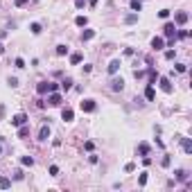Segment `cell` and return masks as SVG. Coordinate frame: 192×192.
Here are the masks:
<instances>
[{"label": "cell", "instance_id": "cell-1", "mask_svg": "<svg viewBox=\"0 0 192 192\" xmlns=\"http://www.w3.org/2000/svg\"><path fill=\"white\" fill-rule=\"evenodd\" d=\"M79 109H81L84 113H93V111L97 109V104H95V100H84V102L79 104Z\"/></svg>", "mask_w": 192, "mask_h": 192}, {"label": "cell", "instance_id": "cell-2", "mask_svg": "<svg viewBox=\"0 0 192 192\" xmlns=\"http://www.w3.org/2000/svg\"><path fill=\"white\" fill-rule=\"evenodd\" d=\"M27 113H16L14 118H11V127H20V124H27Z\"/></svg>", "mask_w": 192, "mask_h": 192}, {"label": "cell", "instance_id": "cell-3", "mask_svg": "<svg viewBox=\"0 0 192 192\" xmlns=\"http://www.w3.org/2000/svg\"><path fill=\"white\" fill-rule=\"evenodd\" d=\"M158 84H161V90H163V93H172V90H174L170 77H158Z\"/></svg>", "mask_w": 192, "mask_h": 192}, {"label": "cell", "instance_id": "cell-4", "mask_svg": "<svg viewBox=\"0 0 192 192\" xmlns=\"http://www.w3.org/2000/svg\"><path fill=\"white\" fill-rule=\"evenodd\" d=\"M61 102H63V97H61L57 90H54V93H48V104H52V106H59Z\"/></svg>", "mask_w": 192, "mask_h": 192}, {"label": "cell", "instance_id": "cell-5", "mask_svg": "<svg viewBox=\"0 0 192 192\" xmlns=\"http://www.w3.org/2000/svg\"><path fill=\"white\" fill-rule=\"evenodd\" d=\"M122 88H124V79H122V77H115V79H111V90L120 93Z\"/></svg>", "mask_w": 192, "mask_h": 192}, {"label": "cell", "instance_id": "cell-6", "mask_svg": "<svg viewBox=\"0 0 192 192\" xmlns=\"http://www.w3.org/2000/svg\"><path fill=\"white\" fill-rule=\"evenodd\" d=\"M179 140H181V147H183V152H185V154H192V140H190V138H183V136H179Z\"/></svg>", "mask_w": 192, "mask_h": 192}, {"label": "cell", "instance_id": "cell-7", "mask_svg": "<svg viewBox=\"0 0 192 192\" xmlns=\"http://www.w3.org/2000/svg\"><path fill=\"white\" fill-rule=\"evenodd\" d=\"M48 138H50V124H43L39 129V140L43 142V140H48Z\"/></svg>", "mask_w": 192, "mask_h": 192}, {"label": "cell", "instance_id": "cell-8", "mask_svg": "<svg viewBox=\"0 0 192 192\" xmlns=\"http://www.w3.org/2000/svg\"><path fill=\"white\" fill-rule=\"evenodd\" d=\"M163 32H165V36H167V39H172L174 34H176V25H174V23H165Z\"/></svg>", "mask_w": 192, "mask_h": 192}, {"label": "cell", "instance_id": "cell-9", "mask_svg": "<svg viewBox=\"0 0 192 192\" xmlns=\"http://www.w3.org/2000/svg\"><path fill=\"white\" fill-rule=\"evenodd\" d=\"M36 93H39V95L50 93V81H39V84H36Z\"/></svg>", "mask_w": 192, "mask_h": 192}, {"label": "cell", "instance_id": "cell-10", "mask_svg": "<svg viewBox=\"0 0 192 192\" xmlns=\"http://www.w3.org/2000/svg\"><path fill=\"white\" fill-rule=\"evenodd\" d=\"M174 20H176V25H185V23H188V14H185V11H176V14H174Z\"/></svg>", "mask_w": 192, "mask_h": 192}, {"label": "cell", "instance_id": "cell-11", "mask_svg": "<svg viewBox=\"0 0 192 192\" xmlns=\"http://www.w3.org/2000/svg\"><path fill=\"white\" fill-rule=\"evenodd\" d=\"M145 97H147V102H154L156 90H154V86H152V84H147V88H145Z\"/></svg>", "mask_w": 192, "mask_h": 192}, {"label": "cell", "instance_id": "cell-12", "mask_svg": "<svg viewBox=\"0 0 192 192\" xmlns=\"http://www.w3.org/2000/svg\"><path fill=\"white\" fill-rule=\"evenodd\" d=\"M152 48L154 50H163V48H165V41H163L161 36H154L152 39Z\"/></svg>", "mask_w": 192, "mask_h": 192}, {"label": "cell", "instance_id": "cell-13", "mask_svg": "<svg viewBox=\"0 0 192 192\" xmlns=\"http://www.w3.org/2000/svg\"><path fill=\"white\" fill-rule=\"evenodd\" d=\"M147 75H149V84L154 86V84H156V79H158V72L154 70V66H149V68H147Z\"/></svg>", "mask_w": 192, "mask_h": 192}, {"label": "cell", "instance_id": "cell-14", "mask_svg": "<svg viewBox=\"0 0 192 192\" xmlns=\"http://www.w3.org/2000/svg\"><path fill=\"white\" fill-rule=\"evenodd\" d=\"M72 118H75L72 109H63V111H61V120H66V122H72Z\"/></svg>", "mask_w": 192, "mask_h": 192}, {"label": "cell", "instance_id": "cell-15", "mask_svg": "<svg viewBox=\"0 0 192 192\" xmlns=\"http://www.w3.org/2000/svg\"><path fill=\"white\" fill-rule=\"evenodd\" d=\"M30 136V124H20L18 127V138H27Z\"/></svg>", "mask_w": 192, "mask_h": 192}, {"label": "cell", "instance_id": "cell-16", "mask_svg": "<svg viewBox=\"0 0 192 192\" xmlns=\"http://www.w3.org/2000/svg\"><path fill=\"white\" fill-rule=\"evenodd\" d=\"M118 70H120V59H113L111 63H109V72H111V75H115Z\"/></svg>", "mask_w": 192, "mask_h": 192}, {"label": "cell", "instance_id": "cell-17", "mask_svg": "<svg viewBox=\"0 0 192 192\" xmlns=\"http://www.w3.org/2000/svg\"><path fill=\"white\" fill-rule=\"evenodd\" d=\"M136 20H138V11H133V14H127V16H124V23H127V25H133Z\"/></svg>", "mask_w": 192, "mask_h": 192}, {"label": "cell", "instance_id": "cell-18", "mask_svg": "<svg viewBox=\"0 0 192 192\" xmlns=\"http://www.w3.org/2000/svg\"><path fill=\"white\" fill-rule=\"evenodd\" d=\"M81 59H84V57H81V52H72V54H70V63H72V66L81 63Z\"/></svg>", "mask_w": 192, "mask_h": 192}, {"label": "cell", "instance_id": "cell-19", "mask_svg": "<svg viewBox=\"0 0 192 192\" xmlns=\"http://www.w3.org/2000/svg\"><path fill=\"white\" fill-rule=\"evenodd\" d=\"M59 86H61V90H63V93H68V90L72 88V79H63Z\"/></svg>", "mask_w": 192, "mask_h": 192}, {"label": "cell", "instance_id": "cell-20", "mask_svg": "<svg viewBox=\"0 0 192 192\" xmlns=\"http://www.w3.org/2000/svg\"><path fill=\"white\" fill-rule=\"evenodd\" d=\"M174 176H176V181H185V179H188V172L185 170H174Z\"/></svg>", "mask_w": 192, "mask_h": 192}, {"label": "cell", "instance_id": "cell-21", "mask_svg": "<svg viewBox=\"0 0 192 192\" xmlns=\"http://www.w3.org/2000/svg\"><path fill=\"white\" fill-rule=\"evenodd\" d=\"M138 154H140V156H147V154H149V145H147V142H140V145H138Z\"/></svg>", "mask_w": 192, "mask_h": 192}, {"label": "cell", "instance_id": "cell-22", "mask_svg": "<svg viewBox=\"0 0 192 192\" xmlns=\"http://www.w3.org/2000/svg\"><path fill=\"white\" fill-rule=\"evenodd\" d=\"M93 36H95V30H84L81 32V41H90Z\"/></svg>", "mask_w": 192, "mask_h": 192}, {"label": "cell", "instance_id": "cell-23", "mask_svg": "<svg viewBox=\"0 0 192 192\" xmlns=\"http://www.w3.org/2000/svg\"><path fill=\"white\" fill-rule=\"evenodd\" d=\"M7 188H11V181L7 176H0V190H7Z\"/></svg>", "mask_w": 192, "mask_h": 192}, {"label": "cell", "instance_id": "cell-24", "mask_svg": "<svg viewBox=\"0 0 192 192\" xmlns=\"http://www.w3.org/2000/svg\"><path fill=\"white\" fill-rule=\"evenodd\" d=\"M129 5H131L133 11H140L142 9V0H129Z\"/></svg>", "mask_w": 192, "mask_h": 192}, {"label": "cell", "instance_id": "cell-25", "mask_svg": "<svg viewBox=\"0 0 192 192\" xmlns=\"http://www.w3.org/2000/svg\"><path fill=\"white\" fill-rule=\"evenodd\" d=\"M86 23H88L86 16H77V18H75V25H77V27H86Z\"/></svg>", "mask_w": 192, "mask_h": 192}, {"label": "cell", "instance_id": "cell-26", "mask_svg": "<svg viewBox=\"0 0 192 192\" xmlns=\"http://www.w3.org/2000/svg\"><path fill=\"white\" fill-rule=\"evenodd\" d=\"M20 163H23L25 167H32V165H34V158H32V156H23V158H20Z\"/></svg>", "mask_w": 192, "mask_h": 192}, {"label": "cell", "instance_id": "cell-27", "mask_svg": "<svg viewBox=\"0 0 192 192\" xmlns=\"http://www.w3.org/2000/svg\"><path fill=\"white\" fill-rule=\"evenodd\" d=\"M57 54H59V57H63V54H68V45H57Z\"/></svg>", "mask_w": 192, "mask_h": 192}, {"label": "cell", "instance_id": "cell-28", "mask_svg": "<svg viewBox=\"0 0 192 192\" xmlns=\"http://www.w3.org/2000/svg\"><path fill=\"white\" fill-rule=\"evenodd\" d=\"M161 165H163V167H170V165H172V156L165 154V156H163V161H161Z\"/></svg>", "mask_w": 192, "mask_h": 192}, {"label": "cell", "instance_id": "cell-29", "mask_svg": "<svg viewBox=\"0 0 192 192\" xmlns=\"http://www.w3.org/2000/svg\"><path fill=\"white\" fill-rule=\"evenodd\" d=\"M174 36H176V39H188V36H190V32H188V30H179L176 34H174Z\"/></svg>", "mask_w": 192, "mask_h": 192}, {"label": "cell", "instance_id": "cell-30", "mask_svg": "<svg viewBox=\"0 0 192 192\" xmlns=\"http://www.w3.org/2000/svg\"><path fill=\"white\" fill-rule=\"evenodd\" d=\"M30 32H32V34H41V25H39V23H32V25H30Z\"/></svg>", "mask_w": 192, "mask_h": 192}, {"label": "cell", "instance_id": "cell-31", "mask_svg": "<svg viewBox=\"0 0 192 192\" xmlns=\"http://www.w3.org/2000/svg\"><path fill=\"white\" fill-rule=\"evenodd\" d=\"M138 185H147V172H142L140 176H138Z\"/></svg>", "mask_w": 192, "mask_h": 192}, {"label": "cell", "instance_id": "cell-32", "mask_svg": "<svg viewBox=\"0 0 192 192\" xmlns=\"http://www.w3.org/2000/svg\"><path fill=\"white\" fill-rule=\"evenodd\" d=\"M86 5H88V0H75V7L77 9H84Z\"/></svg>", "mask_w": 192, "mask_h": 192}, {"label": "cell", "instance_id": "cell-33", "mask_svg": "<svg viewBox=\"0 0 192 192\" xmlns=\"http://www.w3.org/2000/svg\"><path fill=\"white\" fill-rule=\"evenodd\" d=\"M93 147H95V142H93V140H86V142H84V149H86V152H93Z\"/></svg>", "mask_w": 192, "mask_h": 192}, {"label": "cell", "instance_id": "cell-34", "mask_svg": "<svg viewBox=\"0 0 192 192\" xmlns=\"http://www.w3.org/2000/svg\"><path fill=\"white\" fill-rule=\"evenodd\" d=\"M174 57H176V52H174V50H167V52H165V59H167V61H172Z\"/></svg>", "mask_w": 192, "mask_h": 192}, {"label": "cell", "instance_id": "cell-35", "mask_svg": "<svg viewBox=\"0 0 192 192\" xmlns=\"http://www.w3.org/2000/svg\"><path fill=\"white\" fill-rule=\"evenodd\" d=\"M23 176H25L23 170H16V172H14V179H16V181H23Z\"/></svg>", "mask_w": 192, "mask_h": 192}, {"label": "cell", "instance_id": "cell-36", "mask_svg": "<svg viewBox=\"0 0 192 192\" xmlns=\"http://www.w3.org/2000/svg\"><path fill=\"white\" fill-rule=\"evenodd\" d=\"M167 16H170V9H161L158 11V18H167Z\"/></svg>", "mask_w": 192, "mask_h": 192}, {"label": "cell", "instance_id": "cell-37", "mask_svg": "<svg viewBox=\"0 0 192 192\" xmlns=\"http://www.w3.org/2000/svg\"><path fill=\"white\" fill-rule=\"evenodd\" d=\"M188 70V66H185V63H176V72H185Z\"/></svg>", "mask_w": 192, "mask_h": 192}, {"label": "cell", "instance_id": "cell-38", "mask_svg": "<svg viewBox=\"0 0 192 192\" xmlns=\"http://www.w3.org/2000/svg\"><path fill=\"white\" fill-rule=\"evenodd\" d=\"M7 84L11 86V88H16V86H18V79H16V77H9V81H7Z\"/></svg>", "mask_w": 192, "mask_h": 192}, {"label": "cell", "instance_id": "cell-39", "mask_svg": "<svg viewBox=\"0 0 192 192\" xmlns=\"http://www.w3.org/2000/svg\"><path fill=\"white\" fill-rule=\"evenodd\" d=\"M14 66H16V68H25V61H23V59H20V57H18V59H16V61H14Z\"/></svg>", "mask_w": 192, "mask_h": 192}, {"label": "cell", "instance_id": "cell-40", "mask_svg": "<svg viewBox=\"0 0 192 192\" xmlns=\"http://www.w3.org/2000/svg\"><path fill=\"white\" fill-rule=\"evenodd\" d=\"M27 2H30V0H14V5H16V7H25Z\"/></svg>", "mask_w": 192, "mask_h": 192}, {"label": "cell", "instance_id": "cell-41", "mask_svg": "<svg viewBox=\"0 0 192 192\" xmlns=\"http://www.w3.org/2000/svg\"><path fill=\"white\" fill-rule=\"evenodd\" d=\"M133 170H136V165H133V163H127V165H124V172H133Z\"/></svg>", "mask_w": 192, "mask_h": 192}, {"label": "cell", "instance_id": "cell-42", "mask_svg": "<svg viewBox=\"0 0 192 192\" xmlns=\"http://www.w3.org/2000/svg\"><path fill=\"white\" fill-rule=\"evenodd\" d=\"M50 174H52V176H57V174H59V167H57V165H50Z\"/></svg>", "mask_w": 192, "mask_h": 192}, {"label": "cell", "instance_id": "cell-43", "mask_svg": "<svg viewBox=\"0 0 192 192\" xmlns=\"http://www.w3.org/2000/svg\"><path fill=\"white\" fill-rule=\"evenodd\" d=\"M133 77H136V79H142V77H145V70H136V72H133Z\"/></svg>", "mask_w": 192, "mask_h": 192}, {"label": "cell", "instance_id": "cell-44", "mask_svg": "<svg viewBox=\"0 0 192 192\" xmlns=\"http://www.w3.org/2000/svg\"><path fill=\"white\" fill-rule=\"evenodd\" d=\"M54 90H59V84H54V81H50V93H54Z\"/></svg>", "mask_w": 192, "mask_h": 192}, {"label": "cell", "instance_id": "cell-45", "mask_svg": "<svg viewBox=\"0 0 192 192\" xmlns=\"http://www.w3.org/2000/svg\"><path fill=\"white\" fill-rule=\"evenodd\" d=\"M88 2H90V7H95V5H97V0H88Z\"/></svg>", "mask_w": 192, "mask_h": 192}, {"label": "cell", "instance_id": "cell-46", "mask_svg": "<svg viewBox=\"0 0 192 192\" xmlns=\"http://www.w3.org/2000/svg\"><path fill=\"white\" fill-rule=\"evenodd\" d=\"M0 54H5V45L2 43H0Z\"/></svg>", "mask_w": 192, "mask_h": 192}, {"label": "cell", "instance_id": "cell-47", "mask_svg": "<svg viewBox=\"0 0 192 192\" xmlns=\"http://www.w3.org/2000/svg\"><path fill=\"white\" fill-rule=\"evenodd\" d=\"M0 154H2V145H0Z\"/></svg>", "mask_w": 192, "mask_h": 192}]
</instances>
